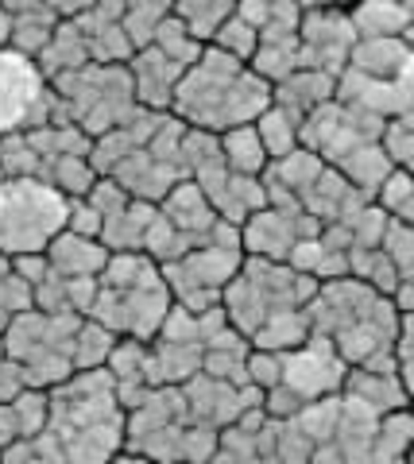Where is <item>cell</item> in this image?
<instances>
[{
    "instance_id": "12",
    "label": "cell",
    "mask_w": 414,
    "mask_h": 464,
    "mask_svg": "<svg viewBox=\"0 0 414 464\" xmlns=\"http://www.w3.org/2000/svg\"><path fill=\"white\" fill-rule=\"evenodd\" d=\"M109 256L112 248L101 237H85V232H74V228H63L47 244V259L59 275H101Z\"/></svg>"
},
{
    "instance_id": "14",
    "label": "cell",
    "mask_w": 414,
    "mask_h": 464,
    "mask_svg": "<svg viewBox=\"0 0 414 464\" xmlns=\"http://www.w3.org/2000/svg\"><path fill=\"white\" fill-rule=\"evenodd\" d=\"M159 213V201H144V198H132L120 213H112L105 228H101V240L109 244L112 252H144L148 244V228Z\"/></svg>"
},
{
    "instance_id": "31",
    "label": "cell",
    "mask_w": 414,
    "mask_h": 464,
    "mask_svg": "<svg viewBox=\"0 0 414 464\" xmlns=\"http://www.w3.org/2000/svg\"><path fill=\"white\" fill-rule=\"evenodd\" d=\"M24 387H32L27 383V372L16 356H8V353H0V402H12L20 395Z\"/></svg>"
},
{
    "instance_id": "33",
    "label": "cell",
    "mask_w": 414,
    "mask_h": 464,
    "mask_svg": "<svg viewBox=\"0 0 414 464\" xmlns=\"http://www.w3.org/2000/svg\"><path fill=\"white\" fill-rule=\"evenodd\" d=\"M47 5L59 12L63 20H70V16H82L85 8H93V0H47Z\"/></svg>"
},
{
    "instance_id": "17",
    "label": "cell",
    "mask_w": 414,
    "mask_h": 464,
    "mask_svg": "<svg viewBox=\"0 0 414 464\" xmlns=\"http://www.w3.org/2000/svg\"><path fill=\"white\" fill-rule=\"evenodd\" d=\"M410 54V43L403 35H388V39H356L349 66L361 70L368 78H399Z\"/></svg>"
},
{
    "instance_id": "29",
    "label": "cell",
    "mask_w": 414,
    "mask_h": 464,
    "mask_svg": "<svg viewBox=\"0 0 414 464\" xmlns=\"http://www.w3.org/2000/svg\"><path fill=\"white\" fill-rule=\"evenodd\" d=\"M395 368L399 380L414 395V314L399 317V337H395Z\"/></svg>"
},
{
    "instance_id": "7",
    "label": "cell",
    "mask_w": 414,
    "mask_h": 464,
    "mask_svg": "<svg viewBox=\"0 0 414 464\" xmlns=\"http://www.w3.org/2000/svg\"><path fill=\"white\" fill-rule=\"evenodd\" d=\"M63 121H70L66 101L54 93L35 58L16 47L0 51V136Z\"/></svg>"
},
{
    "instance_id": "34",
    "label": "cell",
    "mask_w": 414,
    "mask_h": 464,
    "mask_svg": "<svg viewBox=\"0 0 414 464\" xmlns=\"http://www.w3.org/2000/svg\"><path fill=\"white\" fill-rule=\"evenodd\" d=\"M12 47V12L0 5V51Z\"/></svg>"
},
{
    "instance_id": "26",
    "label": "cell",
    "mask_w": 414,
    "mask_h": 464,
    "mask_svg": "<svg viewBox=\"0 0 414 464\" xmlns=\"http://www.w3.org/2000/svg\"><path fill=\"white\" fill-rule=\"evenodd\" d=\"M155 47H159L163 54H170L175 63H182V66H190V63H197L202 58V51H206V39H197L187 24H182L175 12L159 24V32H155Z\"/></svg>"
},
{
    "instance_id": "30",
    "label": "cell",
    "mask_w": 414,
    "mask_h": 464,
    "mask_svg": "<svg viewBox=\"0 0 414 464\" xmlns=\"http://www.w3.org/2000/svg\"><path fill=\"white\" fill-rule=\"evenodd\" d=\"M66 228L85 232V237H101L105 217H101V209H97L90 198L82 194V198H70V217H66Z\"/></svg>"
},
{
    "instance_id": "2",
    "label": "cell",
    "mask_w": 414,
    "mask_h": 464,
    "mask_svg": "<svg viewBox=\"0 0 414 464\" xmlns=\"http://www.w3.org/2000/svg\"><path fill=\"white\" fill-rule=\"evenodd\" d=\"M271 101H275V85L260 70L245 58L206 43L202 58L190 63L187 74H182L170 112L190 128L228 132L236 124H252Z\"/></svg>"
},
{
    "instance_id": "1",
    "label": "cell",
    "mask_w": 414,
    "mask_h": 464,
    "mask_svg": "<svg viewBox=\"0 0 414 464\" xmlns=\"http://www.w3.org/2000/svg\"><path fill=\"white\" fill-rule=\"evenodd\" d=\"M51 391V438L63 460H117L128 438V411L109 368H78Z\"/></svg>"
},
{
    "instance_id": "24",
    "label": "cell",
    "mask_w": 414,
    "mask_h": 464,
    "mask_svg": "<svg viewBox=\"0 0 414 464\" xmlns=\"http://www.w3.org/2000/svg\"><path fill=\"white\" fill-rule=\"evenodd\" d=\"M236 8H240V0H175V16L206 43Z\"/></svg>"
},
{
    "instance_id": "11",
    "label": "cell",
    "mask_w": 414,
    "mask_h": 464,
    "mask_svg": "<svg viewBox=\"0 0 414 464\" xmlns=\"http://www.w3.org/2000/svg\"><path fill=\"white\" fill-rule=\"evenodd\" d=\"M112 179H117L120 186L132 198H144V201H163L167 198V190L175 182H182L187 174H182L178 167H170V163H163V159H155L151 151H148V143L144 148H136L132 155H124L117 167H112Z\"/></svg>"
},
{
    "instance_id": "27",
    "label": "cell",
    "mask_w": 414,
    "mask_h": 464,
    "mask_svg": "<svg viewBox=\"0 0 414 464\" xmlns=\"http://www.w3.org/2000/svg\"><path fill=\"white\" fill-rule=\"evenodd\" d=\"M12 414H16L20 438H35V433H43L51 422V391L47 387H24L20 395L12 399Z\"/></svg>"
},
{
    "instance_id": "32",
    "label": "cell",
    "mask_w": 414,
    "mask_h": 464,
    "mask_svg": "<svg viewBox=\"0 0 414 464\" xmlns=\"http://www.w3.org/2000/svg\"><path fill=\"white\" fill-rule=\"evenodd\" d=\"M20 438V430H16V414H12V402H0V453Z\"/></svg>"
},
{
    "instance_id": "22",
    "label": "cell",
    "mask_w": 414,
    "mask_h": 464,
    "mask_svg": "<svg viewBox=\"0 0 414 464\" xmlns=\"http://www.w3.org/2000/svg\"><path fill=\"white\" fill-rule=\"evenodd\" d=\"M175 12V0H124V32L128 39L136 43V51L140 47H148V43L155 39V32H159V24Z\"/></svg>"
},
{
    "instance_id": "5",
    "label": "cell",
    "mask_w": 414,
    "mask_h": 464,
    "mask_svg": "<svg viewBox=\"0 0 414 464\" xmlns=\"http://www.w3.org/2000/svg\"><path fill=\"white\" fill-rule=\"evenodd\" d=\"M82 314H51V310H24L12 317V325L0 333L5 353L16 356L27 383L32 387H54L66 375H74V337H78Z\"/></svg>"
},
{
    "instance_id": "4",
    "label": "cell",
    "mask_w": 414,
    "mask_h": 464,
    "mask_svg": "<svg viewBox=\"0 0 414 464\" xmlns=\"http://www.w3.org/2000/svg\"><path fill=\"white\" fill-rule=\"evenodd\" d=\"M70 198L35 174L0 170V252H47V244L66 228Z\"/></svg>"
},
{
    "instance_id": "23",
    "label": "cell",
    "mask_w": 414,
    "mask_h": 464,
    "mask_svg": "<svg viewBox=\"0 0 414 464\" xmlns=\"http://www.w3.org/2000/svg\"><path fill=\"white\" fill-rule=\"evenodd\" d=\"M35 306V286L24 279L8 252H0V333L12 325V317Z\"/></svg>"
},
{
    "instance_id": "10",
    "label": "cell",
    "mask_w": 414,
    "mask_h": 464,
    "mask_svg": "<svg viewBox=\"0 0 414 464\" xmlns=\"http://www.w3.org/2000/svg\"><path fill=\"white\" fill-rule=\"evenodd\" d=\"M159 209L178 232H187L190 244H206L213 237V228L221 225L217 206H213L209 194L194 179H182V182L170 186L167 198L159 201Z\"/></svg>"
},
{
    "instance_id": "20",
    "label": "cell",
    "mask_w": 414,
    "mask_h": 464,
    "mask_svg": "<svg viewBox=\"0 0 414 464\" xmlns=\"http://www.w3.org/2000/svg\"><path fill=\"white\" fill-rule=\"evenodd\" d=\"M39 179H47L66 198H82L97 182V170L90 163V155H54V159H43Z\"/></svg>"
},
{
    "instance_id": "8",
    "label": "cell",
    "mask_w": 414,
    "mask_h": 464,
    "mask_svg": "<svg viewBox=\"0 0 414 464\" xmlns=\"http://www.w3.org/2000/svg\"><path fill=\"white\" fill-rule=\"evenodd\" d=\"M298 39H303V66L341 78V70L349 66L352 47H356V39H361V35H356L349 12L318 5V8L303 12Z\"/></svg>"
},
{
    "instance_id": "18",
    "label": "cell",
    "mask_w": 414,
    "mask_h": 464,
    "mask_svg": "<svg viewBox=\"0 0 414 464\" xmlns=\"http://www.w3.org/2000/svg\"><path fill=\"white\" fill-rule=\"evenodd\" d=\"M221 151H225V163L240 170V174H264L267 163H271V155L264 148V136H260V128L252 124H236V128H228V132H221Z\"/></svg>"
},
{
    "instance_id": "28",
    "label": "cell",
    "mask_w": 414,
    "mask_h": 464,
    "mask_svg": "<svg viewBox=\"0 0 414 464\" xmlns=\"http://www.w3.org/2000/svg\"><path fill=\"white\" fill-rule=\"evenodd\" d=\"M213 47H221V51H228V54H236V58H245V63H252V54H255V47H260V27H255L252 20H245L240 12H233L217 32H213Z\"/></svg>"
},
{
    "instance_id": "9",
    "label": "cell",
    "mask_w": 414,
    "mask_h": 464,
    "mask_svg": "<svg viewBox=\"0 0 414 464\" xmlns=\"http://www.w3.org/2000/svg\"><path fill=\"white\" fill-rule=\"evenodd\" d=\"M128 70H132L140 105L170 112V105H175V90H178L182 74H187V66L175 63L170 54H163L155 43H148V47H140L132 58H128Z\"/></svg>"
},
{
    "instance_id": "15",
    "label": "cell",
    "mask_w": 414,
    "mask_h": 464,
    "mask_svg": "<svg viewBox=\"0 0 414 464\" xmlns=\"http://www.w3.org/2000/svg\"><path fill=\"white\" fill-rule=\"evenodd\" d=\"M349 16L361 39H388V35H407L414 20V5L410 0H361Z\"/></svg>"
},
{
    "instance_id": "6",
    "label": "cell",
    "mask_w": 414,
    "mask_h": 464,
    "mask_svg": "<svg viewBox=\"0 0 414 464\" xmlns=\"http://www.w3.org/2000/svg\"><path fill=\"white\" fill-rule=\"evenodd\" d=\"M51 85L66 101L70 121L82 124L90 136L120 128L140 109L128 63H85L78 70H70V74L51 78Z\"/></svg>"
},
{
    "instance_id": "21",
    "label": "cell",
    "mask_w": 414,
    "mask_h": 464,
    "mask_svg": "<svg viewBox=\"0 0 414 464\" xmlns=\"http://www.w3.org/2000/svg\"><path fill=\"white\" fill-rule=\"evenodd\" d=\"M117 341H120L117 329H109L97 317H82L78 337H74V368H105Z\"/></svg>"
},
{
    "instance_id": "13",
    "label": "cell",
    "mask_w": 414,
    "mask_h": 464,
    "mask_svg": "<svg viewBox=\"0 0 414 464\" xmlns=\"http://www.w3.org/2000/svg\"><path fill=\"white\" fill-rule=\"evenodd\" d=\"M35 63H39L43 74H47V82H51V78H59V74H70V70H78V66H85V63H93L90 39H85L82 20H78V16H70V20H63L59 27H54L51 43L39 51Z\"/></svg>"
},
{
    "instance_id": "3",
    "label": "cell",
    "mask_w": 414,
    "mask_h": 464,
    "mask_svg": "<svg viewBox=\"0 0 414 464\" xmlns=\"http://www.w3.org/2000/svg\"><path fill=\"white\" fill-rule=\"evenodd\" d=\"M175 295L163 279V264L148 252H112L97 275V298L90 317L117 329L120 337L151 341L159 333Z\"/></svg>"
},
{
    "instance_id": "16",
    "label": "cell",
    "mask_w": 414,
    "mask_h": 464,
    "mask_svg": "<svg viewBox=\"0 0 414 464\" xmlns=\"http://www.w3.org/2000/svg\"><path fill=\"white\" fill-rule=\"evenodd\" d=\"M59 24H63V16L47 5V0H27V5H20L12 12V47L39 58V51L51 43Z\"/></svg>"
},
{
    "instance_id": "19",
    "label": "cell",
    "mask_w": 414,
    "mask_h": 464,
    "mask_svg": "<svg viewBox=\"0 0 414 464\" xmlns=\"http://www.w3.org/2000/svg\"><path fill=\"white\" fill-rule=\"evenodd\" d=\"M414 449V411H388L380 414L376 438H372V460H403Z\"/></svg>"
},
{
    "instance_id": "25",
    "label": "cell",
    "mask_w": 414,
    "mask_h": 464,
    "mask_svg": "<svg viewBox=\"0 0 414 464\" xmlns=\"http://www.w3.org/2000/svg\"><path fill=\"white\" fill-rule=\"evenodd\" d=\"M255 128H260L264 148H267L271 159H283L287 151H294L298 143H303V140H298V128H303V124H298L283 105H275V101H271V105L255 116Z\"/></svg>"
}]
</instances>
